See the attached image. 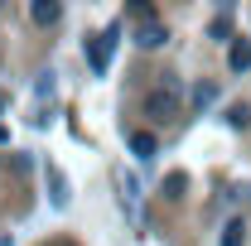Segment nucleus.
Here are the masks:
<instances>
[{"instance_id": "7", "label": "nucleus", "mask_w": 251, "mask_h": 246, "mask_svg": "<svg viewBox=\"0 0 251 246\" xmlns=\"http://www.w3.org/2000/svg\"><path fill=\"white\" fill-rule=\"evenodd\" d=\"M242 232H247L242 222H227V227H222V246H242Z\"/></svg>"}, {"instance_id": "9", "label": "nucleus", "mask_w": 251, "mask_h": 246, "mask_svg": "<svg viewBox=\"0 0 251 246\" xmlns=\"http://www.w3.org/2000/svg\"><path fill=\"white\" fill-rule=\"evenodd\" d=\"M126 5H130L135 15H140V10H150V0H126Z\"/></svg>"}, {"instance_id": "10", "label": "nucleus", "mask_w": 251, "mask_h": 246, "mask_svg": "<svg viewBox=\"0 0 251 246\" xmlns=\"http://www.w3.org/2000/svg\"><path fill=\"white\" fill-rule=\"evenodd\" d=\"M53 246H73V242H53Z\"/></svg>"}, {"instance_id": "3", "label": "nucleus", "mask_w": 251, "mask_h": 246, "mask_svg": "<svg viewBox=\"0 0 251 246\" xmlns=\"http://www.w3.org/2000/svg\"><path fill=\"white\" fill-rule=\"evenodd\" d=\"M58 0H34V20H39V25H53V20H58Z\"/></svg>"}, {"instance_id": "2", "label": "nucleus", "mask_w": 251, "mask_h": 246, "mask_svg": "<svg viewBox=\"0 0 251 246\" xmlns=\"http://www.w3.org/2000/svg\"><path fill=\"white\" fill-rule=\"evenodd\" d=\"M227 63H232L237 73H247V68H251V44H247V39H242V44H232V53H227Z\"/></svg>"}, {"instance_id": "1", "label": "nucleus", "mask_w": 251, "mask_h": 246, "mask_svg": "<svg viewBox=\"0 0 251 246\" xmlns=\"http://www.w3.org/2000/svg\"><path fill=\"white\" fill-rule=\"evenodd\" d=\"M111 49H116V34H101V39L92 44V53H87V58H92L97 73H106V63H111Z\"/></svg>"}, {"instance_id": "4", "label": "nucleus", "mask_w": 251, "mask_h": 246, "mask_svg": "<svg viewBox=\"0 0 251 246\" xmlns=\"http://www.w3.org/2000/svg\"><path fill=\"white\" fill-rule=\"evenodd\" d=\"M150 116H159V121L174 116V97H169V92H155V97H150Z\"/></svg>"}, {"instance_id": "8", "label": "nucleus", "mask_w": 251, "mask_h": 246, "mask_svg": "<svg viewBox=\"0 0 251 246\" xmlns=\"http://www.w3.org/2000/svg\"><path fill=\"white\" fill-rule=\"evenodd\" d=\"M227 121H232V125H247V121H251V106H232V116H227Z\"/></svg>"}, {"instance_id": "6", "label": "nucleus", "mask_w": 251, "mask_h": 246, "mask_svg": "<svg viewBox=\"0 0 251 246\" xmlns=\"http://www.w3.org/2000/svg\"><path fill=\"white\" fill-rule=\"evenodd\" d=\"M140 44H145V49H159V44H164V29H159V25H145V29H140Z\"/></svg>"}, {"instance_id": "5", "label": "nucleus", "mask_w": 251, "mask_h": 246, "mask_svg": "<svg viewBox=\"0 0 251 246\" xmlns=\"http://www.w3.org/2000/svg\"><path fill=\"white\" fill-rule=\"evenodd\" d=\"M130 150L140 154V159H150V154H155V135H145V130H135V135H130Z\"/></svg>"}]
</instances>
